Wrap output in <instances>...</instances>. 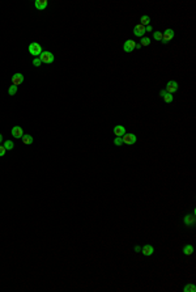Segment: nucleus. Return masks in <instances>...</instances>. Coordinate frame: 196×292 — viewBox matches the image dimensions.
Listing matches in <instances>:
<instances>
[{
  "label": "nucleus",
  "instance_id": "obj_2",
  "mask_svg": "<svg viewBox=\"0 0 196 292\" xmlns=\"http://www.w3.org/2000/svg\"><path fill=\"white\" fill-rule=\"evenodd\" d=\"M29 53L34 56H38L42 54V47H41V45L38 42H33L29 45Z\"/></svg>",
  "mask_w": 196,
  "mask_h": 292
},
{
  "label": "nucleus",
  "instance_id": "obj_28",
  "mask_svg": "<svg viewBox=\"0 0 196 292\" xmlns=\"http://www.w3.org/2000/svg\"><path fill=\"white\" fill-rule=\"evenodd\" d=\"M166 93H167V92H166V91H161V93H160V96H161V97H163V96H165V94H166Z\"/></svg>",
  "mask_w": 196,
  "mask_h": 292
},
{
  "label": "nucleus",
  "instance_id": "obj_3",
  "mask_svg": "<svg viewBox=\"0 0 196 292\" xmlns=\"http://www.w3.org/2000/svg\"><path fill=\"white\" fill-rule=\"evenodd\" d=\"M122 139H123V144H128V145L135 144L136 140H137V138H136L135 134H127V132L122 136Z\"/></svg>",
  "mask_w": 196,
  "mask_h": 292
},
{
  "label": "nucleus",
  "instance_id": "obj_26",
  "mask_svg": "<svg viewBox=\"0 0 196 292\" xmlns=\"http://www.w3.org/2000/svg\"><path fill=\"white\" fill-rule=\"evenodd\" d=\"M134 250H135V252H136V253H140V252H141V247H140V246H139V245H136Z\"/></svg>",
  "mask_w": 196,
  "mask_h": 292
},
{
  "label": "nucleus",
  "instance_id": "obj_23",
  "mask_svg": "<svg viewBox=\"0 0 196 292\" xmlns=\"http://www.w3.org/2000/svg\"><path fill=\"white\" fill-rule=\"evenodd\" d=\"M153 38L156 41H162V33H161V31H154V33H153Z\"/></svg>",
  "mask_w": 196,
  "mask_h": 292
},
{
  "label": "nucleus",
  "instance_id": "obj_29",
  "mask_svg": "<svg viewBox=\"0 0 196 292\" xmlns=\"http://www.w3.org/2000/svg\"><path fill=\"white\" fill-rule=\"evenodd\" d=\"M140 47H141V45H140V43H136V46H135V49H140Z\"/></svg>",
  "mask_w": 196,
  "mask_h": 292
},
{
  "label": "nucleus",
  "instance_id": "obj_13",
  "mask_svg": "<svg viewBox=\"0 0 196 292\" xmlns=\"http://www.w3.org/2000/svg\"><path fill=\"white\" fill-rule=\"evenodd\" d=\"M34 5H36V8L38 11H43L47 7V0H36V4Z\"/></svg>",
  "mask_w": 196,
  "mask_h": 292
},
{
  "label": "nucleus",
  "instance_id": "obj_8",
  "mask_svg": "<svg viewBox=\"0 0 196 292\" xmlns=\"http://www.w3.org/2000/svg\"><path fill=\"white\" fill-rule=\"evenodd\" d=\"M183 223H184L186 225H188V227L195 225V223H196V220H195V211L192 212L191 215H186V216L183 218Z\"/></svg>",
  "mask_w": 196,
  "mask_h": 292
},
{
  "label": "nucleus",
  "instance_id": "obj_20",
  "mask_svg": "<svg viewBox=\"0 0 196 292\" xmlns=\"http://www.w3.org/2000/svg\"><path fill=\"white\" fill-rule=\"evenodd\" d=\"M140 45H141V46H149V45H150V38H148V37H143V38H141Z\"/></svg>",
  "mask_w": 196,
  "mask_h": 292
},
{
  "label": "nucleus",
  "instance_id": "obj_24",
  "mask_svg": "<svg viewBox=\"0 0 196 292\" xmlns=\"http://www.w3.org/2000/svg\"><path fill=\"white\" fill-rule=\"evenodd\" d=\"M41 64H42V62H41L39 58H36V59L33 60V66H34V67H39Z\"/></svg>",
  "mask_w": 196,
  "mask_h": 292
},
{
  "label": "nucleus",
  "instance_id": "obj_6",
  "mask_svg": "<svg viewBox=\"0 0 196 292\" xmlns=\"http://www.w3.org/2000/svg\"><path fill=\"white\" fill-rule=\"evenodd\" d=\"M135 46H136V42L134 39H128L124 42V45H123V50H124L126 53H132L135 50Z\"/></svg>",
  "mask_w": 196,
  "mask_h": 292
},
{
  "label": "nucleus",
  "instance_id": "obj_10",
  "mask_svg": "<svg viewBox=\"0 0 196 292\" xmlns=\"http://www.w3.org/2000/svg\"><path fill=\"white\" fill-rule=\"evenodd\" d=\"M23 135H24V131H23V128H21L20 126H15V127H12V136H13V138L20 139V138H23Z\"/></svg>",
  "mask_w": 196,
  "mask_h": 292
},
{
  "label": "nucleus",
  "instance_id": "obj_30",
  "mask_svg": "<svg viewBox=\"0 0 196 292\" xmlns=\"http://www.w3.org/2000/svg\"><path fill=\"white\" fill-rule=\"evenodd\" d=\"M1 142H3V135L0 134V143H1Z\"/></svg>",
  "mask_w": 196,
  "mask_h": 292
},
{
  "label": "nucleus",
  "instance_id": "obj_16",
  "mask_svg": "<svg viewBox=\"0 0 196 292\" xmlns=\"http://www.w3.org/2000/svg\"><path fill=\"white\" fill-rule=\"evenodd\" d=\"M149 23H150L149 16L144 15V16H141V17H140V24L143 25V26H148V25H149Z\"/></svg>",
  "mask_w": 196,
  "mask_h": 292
},
{
  "label": "nucleus",
  "instance_id": "obj_5",
  "mask_svg": "<svg viewBox=\"0 0 196 292\" xmlns=\"http://www.w3.org/2000/svg\"><path fill=\"white\" fill-rule=\"evenodd\" d=\"M178 88H179L178 82H176V81H174V80H171V81H169V82H167L166 89H165V91L167 92V93L173 94V93H175V92L178 91Z\"/></svg>",
  "mask_w": 196,
  "mask_h": 292
},
{
  "label": "nucleus",
  "instance_id": "obj_1",
  "mask_svg": "<svg viewBox=\"0 0 196 292\" xmlns=\"http://www.w3.org/2000/svg\"><path fill=\"white\" fill-rule=\"evenodd\" d=\"M39 59H41V62H42V63H46V64H51L55 58H54L52 53H50V51H42V54L39 55Z\"/></svg>",
  "mask_w": 196,
  "mask_h": 292
},
{
  "label": "nucleus",
  "instance_id": "obj_12",
  "mask_svg": "<svg viewBox=\"0 0 196 292\" xmlns=\"http://www.w3.org/2000/svg\"><path fill=\"white\" fill-rule=\"evenodd\" d=\"M114 134H115V136H123L126 134L124 126H121V125L115 126V127H114Z\"/></svg>",
  "mask_w": 196,
  "mask_h": 292
},
{
  "label": "nucleus",
  "instance_id": "obj_17",
  "mask_svg": "<svg viewBox=\"0 0 196 292\" xmlns=\"http://www.w3.org/2000/svg\"><path fill=\"white\" fill-rule=\"evenodd\" d=\"M3 147H4L7 151H11V150H13L15 144H13V142H11V140H5L4 144H3Z\"/></svg>",
  "mask_w": 196,
  "mask_h": 292
},
{
  "label": "nucleus",
  "instance_id": "obj_7",
  "mask_svg": "<svg viewBox=\"0 0 196 292\" xmlns=\"http://www.w3.org/2000/svg\"><path fill=\"white\" fill-rule=\"evenodd\" d=\"M145 33H147V31H145V26H143L141 24H136V25H135V28H134V34H135L136 37H141V38H143Z\"/></svg>",
  "mask_w": 196,
  "mask_h": 292
},
{
  "label": "nucleus",
  "instance_id": "obj_27",
  "mask_svg": "<svg viewBox=\"0 0 196 292\" xmlns=\"http://www.w3.org/2000/svg\"><path fill=\"white\" fill-rule=\"evenodd\" d=\"M153 30V28L150 26V25H148V26H145V31H152Z\"/></svg>",
  "mask_w": 196,
  "mask_h": 292
},
{
  "label": "nucleus",
  "instance_id": "obj_19",
  "mask_svg": "<svg viewBox=\"0 0 196 292\" xmlns=\"http://www.w3.org/2000/svg\"><path fill=\"white\" fill-rule=\"evenodd\" d=\"M16 93H17V87H16V85H13V84H12L11 87L8 88V94H9V96H15Z\"/></svg>",
  "mask_w": 196,
  "mask_h": 292
},
{
  "label": "nucleus",
  "instance_id": "obj_15",
  "mask_svg": "<svg viewBox=\"0 0 196 292\" xmlns=\"http://www.w3.org/2000/svg\"><path fill=\"white\" fill-rule=\"evenodd\" d=\"M21 139H23V143H24V144H26V145H29V144H31V143H33V136L29 135V134H24Z\"/></svg>",
  "mask_w": 196,
  "mask_h": 292
},
{
  "label": "nucleus",
  "instance_id": "obj_22",
  "mask_svg": "<svg viewBox=\"0 0 196 292\" xmlns=\"http://www.w3.org/2000/svg\"><path fill=\"white\" fill-rule=\"evenodd\" d=\"M114 144L118 145V147H121V145L123 144V139L122 136H115V139H114Z\"/></svg>",
  "mask_w": 196,
  "mask_h": 292
},
{
  "label": "nucleus",
  "instance_id": "obj_21",
  "mask_svg": "<svg viewBox=\"0 0 196 292\" xmlns=\"http://www.w3.org/2000/svg\"><path fill=\"white\" fill-rule=\"evenodd\" d=\"M162 98H163V101H165V102H167V104L173 102V94H170V93H166Z\"/></svg>",
  "mask_w": 196,
  "mask_h": 292
},
{
  "label": "nucleus",
  "instance_id": "obj_25",
  "mask_svg": "<svg viewBox=\"0 0 196 292\" xmlns=\"http://www.w3.org/2000/svg\"><path fill=\"white\" fill-rule=\"evenodd\" d=\"M5 151H7V150H5V148L3 147V145H0V157L4 156V155H5Z\"/></svg>",
  "mask_w": 196,
  "mask_h": 292
},
{
  "label": "nucleus",
  "instance_id": "obj_4",
  "mask_svg": "<svg viewBox=\"0 0 196 292\" xmlns=\"http://www.w3.org/2000/svg\"><path fill=\"white\" fill-rule=\"evenodd\" d=\"M174 36H175V33H174V30L173 29H166L165 31L162 33V43H166L169 42V41H171L173 38H174Z\"/></svg>",
  "mask_w": 196,
  "mask_h": 292
},
{
  "label": "nucleus",
  "instance_id": "obj_14",
  "mask_svg": "<svg viewBox=\"0 0 196 292\" xmlns=\"http://www.w3.org/2000/svg\"><path fill=\"white\" fill-rule=\"evenodd\" d=\"M182 252H183V254H186V256H191V254H194V246H192L191 244H187V245H184V246H183Z\"/></svg>",
  "mask_w": 196,
  "mask_h": 292
},
{
  "label": "nucleus",
  "instance_id": "obj_18",
  "mask_svg": "<svg viewBox=\"0 0 196 292\" xmlns=\"http://www.w3.org/2000/svg\"><path fill=\"white\" fill-rule=\"evenodd\" d=\"M183 291H184V292H195L196 291V285L195 284H187V285H184Z\"/></svg>",
  "mask_w": 196,
  "mask_h": 292
},
{
  "label": "nucleus",
  "instance_id": "obj_9",
  "mask_svg": "<svg viewBox=\"0 0 196 292\" xmlns=\"http://www.w3.org/2000/svg\"><path fill=\"white\" fill-rule=\"evenodd\" d=\"M24 81V75L23 74H15L13 76H12V84L16 85V87H18L20 84H23Z\"/></svg>",
  "mask_w": 196,
  "mask_h": 292
},
{
  "label": "nucleus",
  "instance_id": "obj_11",
  "mask_svg": "<svg viewBox=\"0 0 196 292\" xmlns=\"http://www.w3.org/2000/svg\"><path fill=\"white\" fill-rule=\"evenodd\" d=\"M141 253H143L145 257H149L154 253V247L152 245H145V246L141 247Z\"/></svg>",
  "mask_w": 196,
  "mask_h": 292
}]
</instances>
